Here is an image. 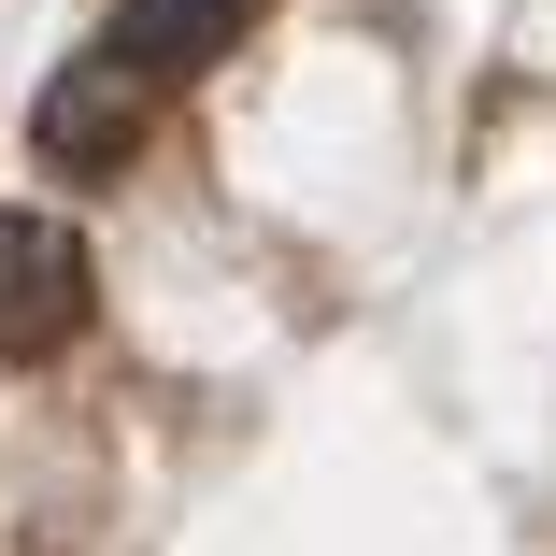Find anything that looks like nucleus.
<instances>
[{"label": "nucleus", "instance_id": "nucleus-1", "mask_svg": "<svg viewBox=\"0 0 556 556\" xmlns=\"http://www.w3.org/2000/svg\"><path fill=\"white\" fill-rule=\"evenodd\" d=\"M72 328H86V243L58 229V214H15V200H0V371L58 357Z\"/></svg>", "mask_w": 556, "mask_h": 556}, {"label": "nucleus", "instance_id": "nucleus-2", "mask_svg": "<svg viewBox=\"0 0 556 556\" xmlns=\"http://www.w3.org/2000/svg\"><path fill=\"white\" fill-rule=\"evenodd\" d=\"M143 115H157V86H143V72H115V58H72V72L29 100V143H43V172L100 186V172H129V157H143Z\"/></svg>", "mask_w": 556, "mask_h": 556}, {"label": "nucleus", "instance_id": "nucleus-3", "mask_svg": "<svg viewBox=\"0 0 556 556\" xmlns=\"http://www.w3.org/2000/svg\"><path fill=\"white\" fill-rule=\"evenodd\" d=\"M243 15H257V0H115V43H100V58L143 72V86H172V72H214V58H229Z\"/></svg>", "mask_w": 556, "mask_h": 556}]
</instances>
